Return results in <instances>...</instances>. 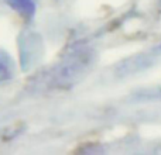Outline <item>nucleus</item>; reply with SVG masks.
<instances>
[{
  "instance_id": "nucleus-2",
  "label": "nucleus",
  "mask_w": 161,
  "mask_h": 155,
  "mask_svg": "<svg viewBox=\"0 0 161 155\" xmlns=\"http://www.w3.org/2000/svg\"><path fill=\"white\" fill-rule=\"evenodd\" d=\"M7 75V71H6V68L3 67L2 64H0V79H3V78H6Z\"/></svg>"
},
{
  "instance_id": "nucleus-1",
  "label": "nucleus",
  "mask_w": 161,
  "mask_h": 155,
  "mask_svg": "<svg viewBox=\"0 0 161 155\" xmlns=\"http://www.w3.org/2000/svg\"><path fill=\"white\" fill-rule=\"evenodd\" d=\"M10 3L14 6V8L24 14L25 17H31L34 14V3L33 0H10Z\"/></svg>"
}]
</instances>
